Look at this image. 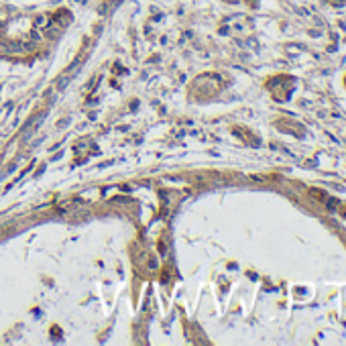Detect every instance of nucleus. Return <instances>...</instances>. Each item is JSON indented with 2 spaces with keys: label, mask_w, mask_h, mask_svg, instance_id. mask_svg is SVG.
<instances>
[{
  "label": "nucleus",
  "mask_w": 346,
  "mask_h": 346,
  "mask_svg": "<svg viewBox=\"0 0 346 346\" xmlns=\"http://www.w3.org/2000/svg\"><path fill=\"white\" fill-rule=\"evenodd\" d=\"M20 51H25L20 43H8V45H0V53H20Z\"/></svg>",
  "instance_id": "f257e3e1"
},
{
  "label": "nucleus",
  "mask_w": 346,
  "mask_h": 346,
  "mask_svg": "<svg viewBox=\"0 0 346 346\" xmlns=\"http://www.w3.org/2000/svg\"><path fill=\"white\" fill-rule=\"evenodd\" d=\"M59 29H55V27H51V25H47L45 27V37H51V39H55V37H59Z\"/></svg>",
  "instance_id": "f03ea898"
},
{
  "label": "nucleus",
  "mask_w": 346,
  "mask_h": 346,
  "mask_svg": "<svg viewBox=\"0 0 346 346\" xmlns=\"http://www.w3.org/2000/svg\"><path fill=\"white\" fill-rule=\"evenodd\" d=\"M67 81H69V77H67V75H63L61 80H59V90H63V88H65V84H67Z\"/></svg>",
  "instance_id": "7ed1b4c3"
},
{
  "label": "nucleus",
  "mask_w": 346,
  "mask_h": 346,
  "mask_svg": "<svg viewBox=\"0 0 346 346\" xmlns=\"http://www.w3.org/2000/svg\"><path fill=\"white\" fill-rule=\"evenodd\" d=\"M35 23H37V25H45V16H43V14H39L37 19H35Z\"/></svg>",
  "instance_id": "20e7f679"
},
{
  "label": "nucleus",
  "mask_w": 346,
  "mask_h": 346,
  "mask_svg": "<svg viewBox=\"0 0 346 346\" xmlns=\"http://www.w3.org/2000/svg\"><path fill=\"white\" fill-rule=\"evenodd\" d=\"M31 37L35 39V41H39V39H41V33H37V31H33V33H31Z\"/></svg>",
  "instance_id": "39448f33"
}]
</instances>
